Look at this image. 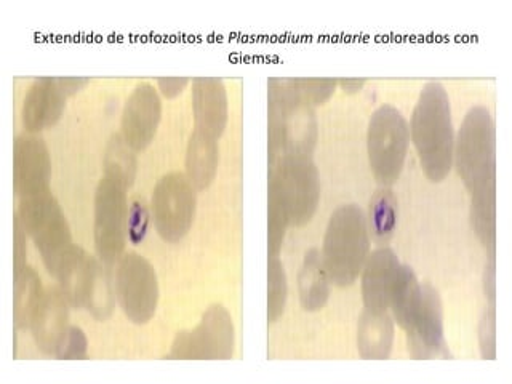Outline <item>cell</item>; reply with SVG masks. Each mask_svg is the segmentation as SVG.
Instances as JSON below:
<instances>
[{
    "label": "cell",
    "instance_id": "obj_27",
    "mask_svg": "<svg viewBox=\"0 0 512 384\" xmlns=\"http://www.w3.org/2000/svg\"><path fill=\"white\" fill-rule=\"evenodd\" d=\"M268 280V320L274 324L284 314L288 293L287 276L279 256H269Z\"/></svg>",
    "mask_w": 512,
    "mask_h": 384
},
{
    "label": "cell",
    "instance_id": "obj_14",
    "mask_svg": "<svg viewBox=\"0 0 512 384\" xmlns=\"http://www.w3.org/2000/svg\"><path fill=\"white\" fill-rule=\"evenodd\" d=\"M162 116L159 95L149 82H140L122 112V136L133 151H143L156 136Z\"/></svg>",
    "mask_w": 512,
    "mask_h": 384
},
{
    "label": "cell",
    "instance_id": "obj_22",
    "mask_svg": "<svg viewBox=\"0 0 512 384\" xmlns=\"http://www.w3.org/2000/svg\"><path fill=\"white\" fill-rule=\"evenodd\" d=\"M421 298H423V287L418 282L415 271L407 264H400L396 282L392 287L389 308H391L392 317L396 320L397 325L404 328L405 332L412 328L413 322L418 316Z\"/></svg>",
    "mask_w": 512,
    "mask_h": 384
},
{
    "label": "cell",
    "instance_id": "obj_36",
    "mask_svg": "<svg viewBox=\"0 0 512 384\" xmlns=\"http://www.w3.org/2000/svg\"><path fill=\"white\" fill-rule=\"evenodd\" d=\"M338 84L343 87L344 92L346 93H357L362 90V87L365 85L364 79H346V80H340Z\"/></svg>",
    "mask_w": 512,
    "mask_h": 384
},
{
    "label": "cell",
    "instance_id": "obj_10",
    "mask_svg": "<svg viewBox=\"0 0 512 384\" xmlns=\"http://www.w3.org/2000/svg\"><path fill=\"white\" fill-rule=\"evenodd\" d=\"M116 296L125 316L133 324H148L159 301L156 269L140 253L120 256L116 271Z\"/></svg>",
    "mask_w": 512,
    "mask_h": 384
},
{
    "label": "cell",
    "instance_id": "obj_17",
    "mask_svg": "<svg viewBox=\"0 0 512 384\" xmlns=\"http://www.w3.org/2000/svg\"><path fill=\"white\" fill-rule=\"evenodd\" d=\"M399 268V258L391 248H376L375 252L368 253L362 268V296L367 311L388 312Z\"/></svg>",
    "mask_w": 512,
    "mask_h": 384
},
{
    "label": "cell",
    "instance_id": "obj_18",
    "mask_svg": "<svg viewBox=\"0 0 512 384\" xmlns=\"http://www.w3.org/2000/svg\"><path fill=\"white\" fill-rule=\"evenodd\" d=\"M192 108L196 128L218 140L228 124V95L218 77H197L192 82Z\"/></svg>",
    "mask_w": 512,
    "mask_h": 384
},
{
    "label": "cell",
    "instance_id": "obj_21",
    "mask_svg": "<svg viewBox=\"0 0 512 384\" xmlns=\"http://www.w3.org/2000/svg\"><path fill=\"white\" fill-rule=\"evenodd\" d=\"M218 143L212 136L200 130H194L189 138L186 151V176L194 188L207 189L215 180L218 170Z\"/></svg>",
    "mask_w": 512,
    "mask_h": 384
},
{
    "label": "cell",
    "instance_id": "obj_29",
    "mask_svg": "<svg viewBox=\"0 0 512 384\" xmlns=\"http://www.w3.org/2000/svg\"><path fill=\"white\" fill-rule=\"evenodd\" d=\"M288 224L290 223L284 207L279 199L269 192V256H279Z\"/></svg>",
    "mask_w": 512,
    "mask_h": 384
},
{
    "label": "cell",
    "instance_id": "obj_13",
    "mask_svg": "<svg viewBox=\"0 0 512 384\" xmlns=\"http://www.w3.org/2000/svg\"><path fill=\"white\" fill-rule=\"evenodd\" d=\"M407 349L413 359H452L444 340V311L439 292L423 285L420 311L407 330Z\"/></svg>",
    "mask_w": 512,
    "mask_h": 384
},
{
    "label": "cell",
    "instance_id": "obj_11",
    "mask_svg": "<svg viewBox=\"0 0 512 384\" xmlns=\"http://www.w3.org/2000/svg\"><path fill=\"white\" fill-rule=\"evenodd\" d=\"M157 232L167 242H178L191 229L196 215V188L181 172L167 173L152 192Z\"/></svg>",
    "mask_w": 512,
    "mask_h": 384
},
{
    "label": "cell",
    "instance_id": "obj_26",
    "mask_svg": "<svg viewBox=\"0 0 512 384\" xmlns=\"http://www.w3.org/2000/svg\"><path fill=\"white\" fill-rule=\"evenodd\" d=\"M104 176L117 181L125 188H130L136 178V157L128 146L124 136L119 133L109 138L104 152Z\"/></svg>",
    "mask_w": 512,
    "mask_h": 384
},
{
    "label": "cell",
    "instance_id": "obj_28",
    "mask_svg": "<svg viewBox=\"0 0 512 384\" xmlns=\"http://www.w3.org/2000/svg\"><path fill=\"white\" fill-rule=\"evenodd\" d=\"M151 213L143 197L135 196L128 204L127 237L130 244L140 245L148 234Z\"/></svg>",
    "mask_w": 512,
    "mask_h": 384
},
{
    "label": "cell",
    "instance_id": "obj_8",
    "mask_svg": "<svg viewBox=\"0 0 512 384\" xmlns=\"http://www.w3.org/2000/svg\"><path fill=\"white\" fill-rule=\"evenodd\" d=\"M127 188L117 181L103 176L95 191V234L96 253L103 263L111 264L120 260L127 240Z\"/></svg>",
    "mask_w": 512,
    "mask_h": 384
},
{
    "label": "cell",
    "instance_id": "obj_5",
    "mask_svg": "<svg viewBox=\"0 0 512 384\" xmlns=\"http://www.w3.org/2000/svg\"><path fill=\"white\" fill-rule=\"evenodd\" d=\"M269 192L284 207L288 223H309L320 199L319 172L311 156H284L269 164Z\"/></svg>",
    "mask_w": 512,
    "mask_h": 384
},
{
    "label": "cell",
    "instance_id": "obj_2",
    "mask_svg": "<svg viewBox=\"0 0 512 384\" xmlns=\"http://www.w3.org/2000/svg\"><path fill=\"white\" fill-rule=\"evenodd\" d=\"M410 132L428 180L444 181L453 167L455 133L450 100L440 82L424 85L413 109Z\"/></svg>",
    "mask_w": 512,
    "mask_h": 384
},
{
    "label": "cell",
    "instance_id": "obj_33",
    "mask_svg": "<svg viewBox=\"0 0 512 384\" xmlns=\"http://www.w3.org/2000/svg\"><path fill=\"white\" fill-rule=\"evenodd\" d=\"M13 226H15V272L20 271L26 266V231H24L23 224H21L20 216L15 213V220H13Z\"/></svg>",
    "mask_w": 512,
    "mask_h": 384
},
{
    "label": "cell",
    "instance_id": "obj_30",
    "mask_svg": "<svg viewBox=\"0 0 512 384\" xmlns=\"http://www.w3.org/2000/svg\"><path fill=\"white\" fill-rule=\"evenodd\" d=\"M58 359H85L87 357V336L79 327L69 325L68 333L55 354Z\"/></svg>",
    "mask_w": 512,
    "mask_h": 384
},
{
    "label": "cell",
    "instance_id": "obj_34",
    "mask_svg": "<svg viewBox=\"0 0 512 384\" xmlns=\"http://www.w3.org/2000/svg\"><path fill=\"white\" fill-rule=\"evenodd\" d=\"M188 84V77H160L157 79L160 92L164 93L167 98H175L176 95H180Z\"/></svg>",
    "mask_w": 512,
    "mask_h": 384
},
{
    "label": "cell",
    "instance_id": "obj_9",
    "mask_svg": "<svg viewBox=\"0 0 512 384\" xmlns=\"http://www.w3.org/2000/svg\"><path fill=\"white\" fill-rule=\"evenodd\" d=\"M234 352V324L231 314L213 304L207 309L199 325L176 335L170 359L228 360Z\"/></svg>",
    "mask_w": 512,
    "mask_h": 384
},
{
    "label": "cell",
    "instance_id": "obj_19",
    "mask_svg": "<svg viewBox=\"0 0 512 384\" xmlns=\"http://www.w3.org/2000/svg\"><path fill=\"white\" fill-rule=\"evenodd\" d=\"M66 98L68 95L58 79L39 77L34 80L21 109L24 128L36 133L55 125L63 114Z\"/></svg>",
    "mask_w": 512,
    "mask_h": 384
},
{
    "label": "cell",
    "instance_id": "obj_31",
    "mask_svg": "<svg viewBox=\"0 0 512 384\" xmlns=\"http://www.w3.org/2000/svg\"><path fill=\"white\" fill-rule=\"evenodd\" d=\"M296 87L300 88L304 98L314 106V104H322L327 101L338 82L336 80H319V79H295Z\"/></svg>",
    "mask_w": 512,
    "mask_h": 384
},
{
    "label": "cell",
    "instance_id": "obj_7",
    "mask_svg": "<svg viewBox=\"0 0 512 384\" xmlns=\"http://www.w3.org/2000/svg\"><path fill=\"white\" fill-rule=\"evenodd\" d=\"M20 216L26 234L39 248L45 268L55 276L61 256L72 245L71 229L58 200L50 191L21 199Z\"/></svg>",
    "mask_w": 512,
    "mask_h": 384
},
{
    "label": "cell",
    "instance_id": "obj_24",
    "mask_svg": "<svg viewBox=\"0 0 512 384\" xmlns=\"http://www.w3.org/2000/svg\"><path fill=\"white\" fill-rule=\"evenodd\" d=\"M397 197L391 186H380L368 205V232L376 244H388L397 228Z\"/></svg>",
    "mask_w": 512,
    "mask_h": 384
},
{
    "label": "cell",
    "instance_id": "obj_15",
    "mask_svg": "<svg viewBox=\"0 0 512 384\" xmlns=\"http://www.w3.org/2000/svg\"><path fill=\"white\" fill-rule=\"evenodd\" d=\"M101 274L103 268L92 255H88L82 247L71 245L61 256L55 276L72 308L88 309Z\"/></svg>",
    "mask_w": 512,
    "mask_h": 384
},
{
    "label": "cell",
    "instance_id": "obj_23",
    "mask_svg": "<svg viewBox=\"0 0 512 384\" xmlns=\"http://www.w3.org/2000/svg\"><path fill=\"white\" fill-rule=\"evenodd\" d=\"M298 292H300L301 306L304 311L314 312L324 308L330 296V279L325 272L317 248H311L304 255L298 274Z\"/></svg>",
    "mask_w": 512,
    "mask_h": 384
},
{
    "label": "cell",
    "instance_id": "obj_20",
    "mask_svg": "<svg viewBox=\"0 0 512 384\" xmlns=\"http://www.w3.org/2000/svg\"><path fill=\"white\" fill-rule=\"evenodd\" d=\"M394 343V320L388 312L365 309L357 325V348L362 359H388Z\"/></svg>",
    "mask_w": 512,
    "mask_h": 384
},
{
    "label": "cell",
    "instance_id": "obj_3",
    "mask_svg": "<svg viewBox=\"0 0 512 384\" xmlns=\"http://www.w3.org/2000/svg\"><path fill=\"white\" fill-rule=\"evenodd\" d=\"M316 140L314 106L295 79L269 80V164L284 156H311Z\"/></svg>",
    "mask_w": 512,
    "mask_h": 384
},
{
    "label": "cell",
    "instance_id": "obj_4",
    "mask_svg": "<svg viewBox=\"0 0 512 384\" xmlns=\"http://www.w3.org/2000/svg\"><path fill=\"white\" fill-rule=\"evenodd\" d=\"M370 253L367 218L357 205H341L330 216L325 231L322 264L338 287L356 282Z\"/></svg>",
    "mask_w": 512,
    "mask_h": 384
},
{
    "label": "cell",
    "instance_id": "obj_12",
    "mask_svg": "<svg viewBox=\"0 0 512 384\" xmlns=\"http://www.w3.org/2000/svg\"><path fill=\"white\" fill-rule=\"evenodd\" d=\"M52 160L47 144L34 133L16 136L13 146V188L20 199L48 192Z\"/></svg>",
    "mask_w": 512,
    "mask_h": 384
},
{
    "label": "cell",
    "instance_id": "obj_25",
    "mask_svg": "<svg viewBox=\"0 0 512 384\" xmlns=\"http://www.w3.org/2000/svg\"><path fill=\"white\" fill-rule=\"evenodd\" d=\"M44 288L31 266H24L15 272V295H13V322L15 328H26L31 325L32 316L39 306Z\"/></svg>",
    "mask_w": 512,
    "mask_h": 384
},
{
    "label": "cell",
    "instance_id": "obj_35",
    "mask_svg": "<svg viewBox=\"0 0 512 384\" xmlns=\"http://www.w3.org/2000/svg\"><path fill=\"white\" fill-rule=\"evenodd\" d=\"M58 82H60L61 88L66 92V95L69 96L84 87L88 79H76V77H66V79H63V77H61V79H58Z\"/></svg>",
    "mask_w": 512,
    "mask_h": 384
},
{
    "label": "cell",
    "instance_id": "obj_1",
    "mask_svg": "<svg viewBox=\"0 0 512 384\" xmlns=\"http://www.w3.org/2000/svg\"><path fill=\"white\" fill-rule=\"evenodd\" d=\"M455 167L471 196V224L490 255L496 244L495 124L484 106L469 109L456 136Z\"/></svg>",
    "mask_w": 512,
    "mask_h": 384
},
{
    "label": "cell",
    "instance_id": "obj_32",
    "mask_svg": "<svg viewBox=\"0 0 512 384\" xmlns=\"http://www.w3.org/2000/svg\"><path fill=\"white\" fill-rule=\"evenodd\" d=\"M479 340L482 357L488 360L495 359V308H493V306L490 311L485 312L484 319H482L479 330Z\"/></svg>",
    "mask_w": 512,
    "mask_h": 384
},
{
    "label": "cell",
    "instance_id": "obj_6",
    "mask_svg": "<svg viewBox=\"0 0 512 384\" xmlns=\"http://www.w3.org/2000/svg\"><path fill=\"white\" fill-rule=\"evenodd\" d=\"M410 143V128L402 112L383 104L368 124V162L381 186H392L404 170Z\"/></svg>",
    "mask_w": 512,
    "mask_h": 384
},
{
    "label": "cell",
    "instance_id": "obj_16",
    "mask_svg": "<svg viewBox=\"0 0 512 384\" xmlns=\"http://www.w3.org/2000/svg\"><path fill=\"white\" fill-rule=\"evenodd\" d=\"M68 300L60 287L47 288L32 316V338L44 354H56L69 328Z\"/></svg>",
    "mask_w": 512,
    "mask_h": 384
}]
</instances>
